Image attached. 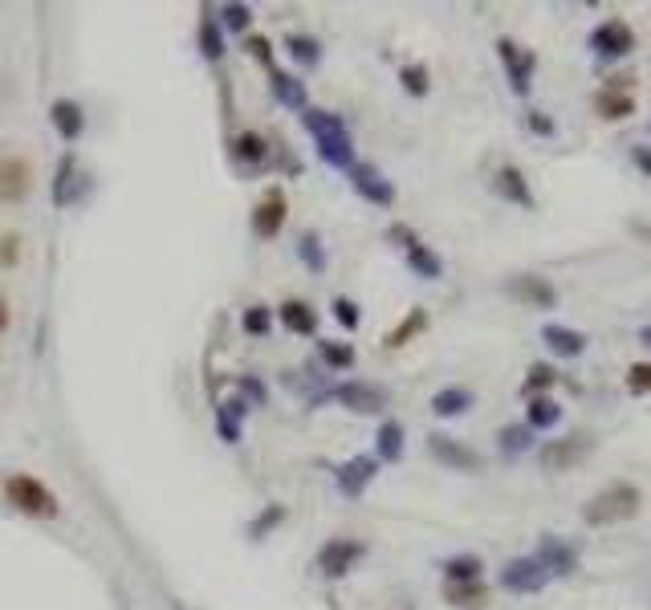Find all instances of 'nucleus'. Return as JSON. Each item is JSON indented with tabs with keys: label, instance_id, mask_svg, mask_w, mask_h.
<instances>
[{
	"label": "nucleus",
	"instance_id": "1",
	"mask_svg": "<svg viewBox=\"0 0 651 610\" xmlns=\"http://www.w3.org/2000/svg\"><path fill=\"white\" fill-rule=\"evenodd\" d=\"M302 127L310 131V139L318 147V159L326 167H334V171L354 167V139H350V127H346L342 114L322 110V106H306L302 110Z\"/></svg>",
	"mask_w": 651,
	"mask_h": 610
},
{
	"label": "nucleus",
	"instance_id": "2",
	"mask_svg": "<svg viewBox=\"0 0 651 610\" xmlns=\"http://www.w3.org/2000/svg\"><path fill=\"white\" fill-rule=\"evenodd\" d=\"M639 509H643L639 484H631V480H615V484L599 488V493L582 505V521H586L590 529H607V525H619V521L639 517Z\"/></svg>",
	"mask_w": 651,
	"mask_h": 610
},
{
	"label": "nucleus",
	"instance_id": "3",
	"mask_svg": "<svg viewBox=\"0 0 651 610\" xmlns=\"http://www.w3.org/2000/svg\"><path fill=\"white\" fill-rule=\"evenodd\" d=\"M0 488H5V501H9L17 513H25V517H57V497L49 493V488H45L37 476H29V472H9Z\"/></svg>",
	"mask_w": 651,
	"mask_h": 610
},
{
	"label": "nucleus",
	"instance_id": "4",
	"mask_svg": "<svg viewBox=\"0 0 651 610\" xmlns=\"http://www.w3.org/2000/svg\"><path fill=\"white\" fill-rule=\"evenodd\" d=\"M363 558H367V541H359V537H330V541H322L314 566H318V574L326 582H338V578H346L354 566H359Z\"/></svg>",
	"mask_w": 651,
	"mask_h": 610
},
{
	"label": "nucleus",
	"instance_id": "5",
	"mask_svg": "<svg viewBox=\"0 0 651 610\" xmlns=\"http://www.w3.org/2000/svg\"><path fill=\"white\" fill-rule=\"evenodd\" d=\"M86 192H90V175H86V167L78 163V155H74V151H66L62 159H57V171H53V188H49V196H53V204H57V208H78V204L86 200Z\"/></svg>",
	"mask_w": 651,
	"mask_h": 610
},
{
	"label": "nucleus",
	"instance_id": "6",
	"mask_svg": "<svg viewBox=\"0 0 651 610\" xmlns=\"http://www.w3.org/2000/svg\"><path fill=\"white\" fill-rule=\"evenodd\" d=\"M497 57L505 66V78H509V90L517 98H529V90H534V70H538V57L521 49L513 37H497Z\"/></svg>",
	"mask_w": 651,
	"mask_h": 610
},
{
	"label": "nucleus",
	"instance_id": "7",
	"mask_svg": "<svg viewBox=\"0 0 651 610\" xmlns=\"http://www.w3.org/2000/svg\"><path fill=\"white\" fill-rule=\"evenodd\" d=\"M346 179H350V188H354V196H359V200H367L375 208H391L395 204V183L375 163L354 159V167L346 171Z\"/></svg>",
	"mask_w": 651,
	"mask_h": 610
},
{
	"label": "nucleus",
	"instance_id": "8",
	"mask_svg": "<svg viewBox=\"0 0 651 610\" xmlns=\"http://www.w3.org/2000/svg\"><path fill=\"white\" fill-rule=\"evenodd\" d=\"M590 452H595V440H590V436H562V440H550V444L538 448V464L546 472H570Z\"/></svg>",
	"mask_w": 651,
	"mask_h": 610
},
{
	"label": "nucleus",
	"instance_id": "9",
	"mask_svg": "<svg viewBox=\"0 0 651 610\" xmlns=\"http://www.w3.org/2000/svg\"><path fill=\"white\" fill-rule=\"evenodd\" d=\"M330 399L334 403H342L346 411H354V415H379L383 407H387V387H375V383H363V379H350V383H338V387H330Z\"/></svg>",
	"mask_w": 651,
	"mask_h": 610
},
{
	"label": "nucleus",
	"instance_id": "10",
	"mask_svg": "<svg viewBox=\"0 0 651 610\" xmlns=\"http://www.w3.org/2000/svg\"><path fill=\"white\" fill-rule=\"evenodd\" d=\"M285 216H289L285 192H281V188H269V192L257 200V208L249 212V228H253L257 240H277L281 228H285Z\"/></svg>",
	"mask_w": 651,
	"mask_h": 610
},
{
	"label": "nucleus",
	"instance_id": "11",
	"mask_svg": "<svg viewBox=\"0 0 651 610\" xmlns=\"http://www.w3.org/2000/svg\"><path fill=\"white\" fill-rule=\"evenodd\" d=\"M375 476H379V460H375V456H350V460H342V464L334 468L338 493L350 497V501H359L367 488H371Z\"/></svg>",
	"mask_w": 651,
	"mask_h": 610
},
{
	"label": "nucleus",
	"instance_id": "12",
	"mask_svg": "<svg viewBox=\"0 0 651 610\" xmlns=\"http://www.w3.org/2000/svg\"><path fill=\"white\" fill-rule=\"evenodd\" d=\"M590 53L595 57H627L635 49V29L619 17H607L603 25H595V33H590Z\"/></svg>",
	"mask_w": 651,
	"mask_h": 610
},
{
	"label": "nucleus",
	"instance_id": "13",
	"mask_svg": "<svg viewBox=\"0 0 651 610\" xmlns=\"http://www.w3.org/2000/svg\"><path fill=\"white\" fill-rule=\"evenodd\" d=\"M534 558H538V566H542L550 578H570V574L578 570V549H574L566 537H558V533H542Z\"/></svg>",
	"mask_w": 651,
	"mask_h": 610
},
{
	"label": "nucleus",
	"instance_id": "14",
	"mask_svg": "<svg viewBox=\"0 0 651 610\" xmlns=\"http://www.w3.org/2000/svg\"><path fill=\"white\" fill-rule=\"evenodd\" d=\"M428 452H432V460H440L452 472H481V464H485L477 448H468V444H460V440H452L444 432L428 436Z\"/></svg>",
	"mask_w": 651,
	"mask_h": 610
},
{
	"label": "nucleus",
	"instance_id": "15",
	"mask_svg": "<svg viewBox=\"0 0 651 610\" xmlns=\"http://www.w3.org/2000/svg\"><path fill=\"white\" fill-rule=\"evenodd\" d=\"M33 192V167L21 155L0 159V204H21Z\"/></svg>",
	"mask_w": 651,
	"mask_h": 610
},
{
	"label": "nucleus",
	"instance_id": "16",
	"mask_svg": "<svg viewBox=\"0 0 651 610\" xmlns=\"http://www.w3.org/2000/svg\"><path fill=\"white\" fill-rule=\"evenodd\" d=\"M546 582H550V574L538 566L534 554H529V558H513V562L501 566V586L513 590V594H538Z\"/></svg>",
	"mask_w": 651,
	"mask_h": 610
},
{
	"label": "nucleus",
	"instance_id": "17",
	"mask_svg": "<svg viewBox=\"0 0 651 610\" xmlns=\"http://www.w3.org/2000/svg\"><path fill=\"white\" fill-rule=\"evenodd\" d=\"M49 127L62 135V143H78L86 135V110L74 98H53L49 102Z\"/></svg>",
	"mask_w": 651,
	"mask_h": 610
},
{
	"label": "nucleus",
	"instance_id": "18",
	"mask_svg": "<svg viewBox=\"0 0 651 610\" xmlns=\"http://www.w3.org/2000/svg\"><path fill=\"white\" fill-rule=\"evenodd\" d=\"M505 289L513 297H521L525 305H534V310H554V305H558V289L546 277H538V273H517V277L505 281Z\"/></svg>",
	"mask_w": 651,
	"mask_h": 610
},
{
	"label": "nucleus",
	"instance_id": "19",
	"mask_svg": "<svg viewBox=\"0 0 651 610\" xmlns=\"http://www.w3.org/2000/svg\"><path fill=\"white\" fill-rule=\"evenodd\" d=\"M228 155H232V163H236V171H261L265 163H269V143H265V135L261 131H241L232 139V147H228Z\"/></svg>",
	"mask_w": 651,
	"mask_h": 610
},
{
	"label": "nucleus",
	"instance_id": "20",
	"mask_svg": "<svg viewBox=\"0 0 651 610\" xmlns=\"http://www.w3.org/2000/svg\"><path fill=\"white\" fill-rule=\"evenodd\" d=\"M493 192H497L501 200H509V204L525 208V212H534V208H538L534 192H529V179H525V175H521V167H513V163L497 167V175H493Z\"/></svg>",
	"mask_w": 651,
	"mask_h": 610
},
{
	"label": "nucleus",
	"instance_id": "21",
	"mask_svg": "<svg viewBox=\"0 0 651 610\" xmlns=\"http://www.w3.org/2000/svg\"><path fill=\"white\" fill-rule=\"evenodd\" d=\"M277 318H281V326L289 334H298V338H314L318 334V310H314L310 301H302V297L281 301L277 305Z\"/></svg>",
	"mask_w": 651,
	"mask_h": 610
},
{
	"label": "nucleus",
	"instance_id": "22",
	"mask_svg": "<svg viewBox=\"0 0 651 610\" xmlns=\"http://www.w3.org/2000/svg\"><path fill=\"white\" fill-rule=\"evenodd\" d=\"M245 415H249V403L236 399V395H228L224 403H216V407H212L216 436H220L224 444H241V423H245Z\"/></svg>",
	"mask_w": 651,
	"mask_h": 610
},
{
	"label": "nucleus",
	"instance_id": "23",
	"mask_svg": "<svg viewBox=\"0 0 651 610\" xmlns=\"http://www.w3.org/2000/svg\"><path fill=\"white\" fill-rule=\"evenodd\" d=\"M269 94L285 106V110H306L310 106V94H306V82L298 74H285V70H269Z\"/></svg>",
	"mask_w": 651,
	"mask_h": 610
},
{
	"label": "nucleus",
	"instance_id": "24",
	"mask_svg": "<svg viewBox=\"0 0 651 610\" xmlns=\"http://www.w3.org/2000/svg\"><path fill=\"white\" fill-rule=\"evenodd\" d=\"M595 110H599L607 122H619V118H631V114H635V98H631V90L619 86V78H615V82H607V86L595 94Z\"/></svg>",
	"mask_w": 651,
	"mask_h": 610
},
{
	"label": "nucleus",
	"instance_id": "25",
	"mask_svg": "<svg viewBox=\"0 0 651 610\" xmlns=\"http://www.w3.org/2000/svg\"><path fill=\"white\" fill-rule=\"evenodd\" d=\"M542 342H546L558 358H578V354H586V334H582V330H570V326H558V322H546V326H542Z\"/></svg>",
	"mask_w": 651,
	"mask_h": 610
},
{
	"label": "nucleus",
	"instance_id": "26",
	"mask_svg": "<svg viewBox=\"0 0 651 610\" xmlns=\"http://www.w3.org/2000/svg\"><path fill=\"white\" fill-rule=\"evenodd\" d=\"M375 460L379 464H399L403 460V423L399 419H383L375 432Z\"/></svg>",
	"mask_w": 651,
	"mask_h": 610
},
{
	"label": "nucleus",
	"instance_id": "27",
	"mask_svg": "<svg viewBox=\"0 0 651 610\" xmlns=\"http://www.w3.org/2000/svg\"><path fill=\"white\" fill-rule=\"evenodd\" d=\"M403 261H407V269L416 273V277H424V281H440L444 277V261L428 249L424 240H416V244H407L403 249Z\"/></svg>",
	"mask_w": 651,
	"mask_h": 610
},
{
	"label": "nucleus",
	"instance_id": "28",
	"mask_svg": "<svg viewBox=\"0 0 651 610\" xmlns=\"http://www.w3.org/2000/svg\"><path fill=\"white\" fill-rule=\"evenodd\" d=\"M472 403H477V395H472L468 387H440V391L432 395V415L456 419V415H464Z\"/></svg>",
	"mask_w": 651,
	"mask_h": 610
},
{
	"label": "nucleus",
	"instance_id": "29",
	"mask_svg": "<svg viewBox=\"0 0 651 610\" xmlns=\"http://www.w3.org/2000/svg\"><path fill=\"white\" fill-rule=\"evenodd\" d=\"M562 423V407L550 399V395H534L525 407V427L529 432H550V427Z\"/></svg>",
	"mask_w": 651,
	"mask_h": 610
},
{
	"label": "nucleus",
	"instance_id": "30",
	"mask_svg": "<svg viewBox=\"0 0 651 610\" xmlns=\"http://www.w3.org/2000/svg\"><path fill=\"white\" fill-rule=\"evenodd\" d=\"M196 45H200L204 61H220V57H224V29H220V21H216V13H212V9H204V13H200Z\"/></svg>",
	"mask_w": 651,
	"mask_h": 610
},
{
	"label": "nucleus",
	"instance_id": "31",
	"mask_svg": "<svg viewBox=\"0 0 651 610\" xmlns=\"http://www.w3.org/2000/svg\"><path fill=\"white\" fill-rule=\"evenodd\" d=\"M212 13L220 21V29H228V33H241V37L253 33V9L241 5V0H224V5H216Z\"/></svg>",
	"mask_w": 651,
	"mask_h": 610
},
{
	"label": "nucleus",
	"instance_id": "32",
	"mask_svg": "<svg viewBox=\"0 0 651 610\" xmlns=\"http://www.w3.org/2000/svg\"><path fill=\"white\" fill-rule=\"evenodd\" d=\"M285 53H289L293 61H298V66L314 70L318 61H322V41L310 37V33H285Z\"/></svg>",
	"mask_w": 651,
	"mask_h": 610
},
{
	"label": "nucleus",
	"instance_id": "33",
	"mask_svg": "<svg viewBox=\"0 0 651 610\" xmlns=\"http://www.w3.org/2000/svg\"><path fill=\"white\" fill-rule=\"evenodd\" d=\"M440 570H444L448 586H464V582H481V570H485V562H481L477 554H456V558H448Z\"/></svg>",
	"mask_w": 651,
	"mask_h": 610
},
{
	"label": "nucleus",
	"instance_id": "34",
	"mask_svg": "<svg viewBox=\"0 0 651 610\" xmlns=\"http://www.w3.org/2000/svg\"><path fill=\"white\" fill-rule=\"evenodd\" d=\"M293 249H298V261H302L310 273H326V269H330L326 244H322V236H318V232H302V236H298V244H293Z\"/></svg>",
	"mask_w": 651,
	"mask_h": 610
},
{
	"label": "nucleus",
	"instance_id": "35",
	"mask_svg": "<svg viewBox=\"0 0 651 610\" xmlns=\"http://www.w3.org/2000/svg\"><path fill=\"white\" fill-rule=\"evenodd\" d=\"M444 598H448V606H456V610H485V606H489V590H485V582L448 586Z\"/></svg>",
	"mask_w": 651,
	"mask_h": 610
},
{
	"label": "nucleus",
	"instance_id": "36",
	"mask_svg": "<svg viewBox=\"0 0 651 610\" xmlns=\"http://www.w3.org/2000/svg\"><path fill=\"white\" fill-rule=\"evenodd\" d=\"M497 448H501L505 456H521V452L534 448V432H529L525 423H505L501 432H497Z\"/></svg>",
	"mask_w": 651,
	"mask_h": 610
},
{
	"label": "nucleus",
	"instance_id": "37",
	"mask_svg": "<svg viewBox=\"0 0 651 610\" xmlns=\"http://www.w3.org/2000/svg\"><path fill=\"white\" fill-rule=\"evenodd\" d=\"M424 330H428V310H420V305H416V310H411V314H407V318H403V322H399V326L387 334V346H391V350H399V346H407L411 338L424 334Z\"/></svg>",
	"mask_w": 651,
	"mask_h": 610
},
{
	"label": "nucleus",
	"instance_id": "38",
	"mask_svg": "<svg viewBox=\"0 0 651 610\" xmlns=\"http://www.w3.org/2000/svg\"><path fill=\"white\" fill-rule=\"evenodd\" d=\"M318 358L330 371H350L354 366V346L350 342H334V338H318Z\"/></svg>",
	"mask_w": 651,
	"mask_h": 610
},
{
	"label": "nucleus",
	"instance_id": "39",
	"mask_svg": "<svg viewBox=\"0 0 651 610\" xmlns=\"http://www.w3.org/2000/svg\"><path fill=\"white\" fill-rule=\"evenodd\" d=\"M232 395L245 399L249 411L269 403V387H265V379H257V375H236V379H232Z\"/></svg>",
	"mask_w": 651,
	"mask_h": 610
},
{
	"label": "nucleus",
	"instance_id": "40",
	"mask_svg": "<svg viewBox=\"0 0 651 610\" xmlns=\"http://www.w3.org/2000/svg\"><path fill=\"white\" fill-rule=\"evenodd\" d=\"M399 86H403V94H411V98H424V94L432 90L428 66H420V61H407V66H399Z\"/></svg>",
	"mask_w": 651,
	"mask_h": 610
},
{
	"label": "nucleus",
	"instance_id": "41",
	"mask_svg": "<svg viewBox=\"0 0 651 610\" xmlns=\"http://www.w3.org/2000/svg\"><path fill=\"white\" fill-rule=\"evenodd\" d=\"M281 521H285V505H277V501H273V505H265V509H261V513L249 521V529H245V533H249V541H265V537H269V533H273Z\"/></svg>",
	"mask_w": 651,
	"mask_h": 610
},
{
	"label": "nucleus",
	"instance_id": "42",
	"mask_svg": "<svg viewBox=\"0 0 651 610\" xmlns=\"http://www.w3.org/2000/svg\"><path fill=\"white\" fill-rule=\"evenodd\" d=\"M554 383H558V371H554V366H550V362H534V366H529V375H525V383H521V395L534 399V395L550 391Z\"/></svg>",
	"mask_w": 651,
	"mask_h": 610
},
{
	"label": "nucleus",
	"instance_id": "43",
	"mask_svg": "<svg viewBox=\"0 0 651 610\" xmlns=\"http://www.w3.org/2000/svg\"><path fill=\"white\" fill-rule=\"evenodd\" d=\"M241 330L253 334V338H265L273 330V310L269 305H249V310L241 314Z\"/></svg>",
	"mask_w": 651,
	"mask_h": 610
},
{
	"label": "nucleus",
	"instance_id": "44",
	"mask_svg": "<svg viewBox=\"0 0 651 610\" xmlns=\"http://www.w3.org/2000/svg\"><path fill=\"white\" fill-rule=\"evenodd\" d=\"M330 310H334V322H338L342 330H350V334H354V330H359V322H363V314H359V305H354L350 297H334V301H330Z\"/></svg>",
	"mask_w": 651,
	"mask_h": 610
},
{
	"label": "nucleus",
	"instance_id": "45",
	"mask_svg": "<svg viewBox=\"0 0 651 610\" xmlns=\"http://www.w3.org/2000/svg\"><path fill=\"white\" fill-rule=\"evenodd\" d=\"M627 391H631V395H651V362H631V371H627Z\"/></svg>",
	"mask_w": 651,
	"mask_h": 610
},
{
	"label": "nucleus",
	"instance_id": "46",
	"mask_svg": "<svg viewBox=\"0 0 651 610\" xmlns=\"http://www.w3.org/2000/svg\"><path fill=\"white\" fill-rule=\"evenodd\" d=\"M245 49L253 53V61H261L265 70H273V41H269L265 33H249V37H245Z\"/></svg>",
	"mask_w": 651,
	"mask_h": 610
},
{
	"label": "nucleus",
	"instance_id": "47",
	"mask_svg": "<svg viewBox=\"0 0 651 610\" xmlns=\"http://www.w3.org/2000/svg\"><path fill=\"white\" fill-rule=\"evenodd\" d=\"M17 261H21V240H17V232H5L0 236V265L13 269Z\"/></svg>",
	"mask_w": 651,
	"mask_h": 610
},
{
	"label": "nucleus",
	"instance_id": "48",
	"mask_svg": "<svg viewBox=\"0 0 651 610\" xmlns=\"http://www.w3.org/2000/svg\"><path fill=\"white\" fill-rule=\"evenodd\" d=\"M529 131H534V135H542V139H550L558 127H554V118H546L542 110H529Z\"/></svg>",
	"mask_w": 651,
	"mask_h": 610
},
{
	"label": "nucleus",
	"instance_id": "49",
	"mask_svg": "<svg viewBox=\"0 0 651 610\" xmlns=\"http://www.w3.org/2000/svg\"><path fill=\"white\" fill-rule=\"evenodd\" d=\"M631 159H635V167H639L643 175H651V147H635Z\"/></svg>",
	"mask_w": 651,
	"mask_h": 610
},
{
	"label": "nucleus",
	"instance_id": "50",
	"mask_svg": "<svg viewBox=\"0 0 651 610\" xmlns=\"http://www.w3.org/2000/svg\"><path fill=\"white\" fill-rule=\"evenodd\" d=\"M9 330V301H5V293H0V334Z\"/></svg>",
	"mask_w": 651,
	"mask_h": 610
},
{
	"label": "nucleus",
	"instance_id": "51",
	"mask_svg": "<svg viewBox=\"0 0 651 610\" xmlns=\"http://www.w3.org/2000/svg\"><path fill=\"white\" fill-rule=\"evenodd\" d=\"M639 342H643V346H651V326H643V330H639Z\"/></svg>",
	"mask_w": 651,
	"mask_h": 610
}]
</instances>
